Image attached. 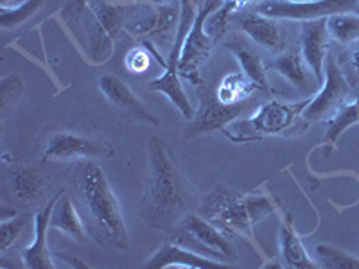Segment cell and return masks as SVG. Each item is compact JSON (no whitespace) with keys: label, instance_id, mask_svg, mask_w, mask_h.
Listing matches in <instances>:
<instances>
[{"label":"cell","instance_id":"cell-25","mask_svg":"<svg viewBox=\"0 0 359 269\" xmlns=\"http://www.w3.org/2000/svg\"><path fill=\"white\" fill-rule=\"evenodd\" d=\"M327 31L338 43L348 45L359 41V15L358 13H338L327 17Z\"/></svg>","mask_w":359,"mask_h":269},{"label":"cell","instance_id":"cell-17","mask_svg":"<svg viewBox=\"0 0 359 269\" xmlns=\"http://www.w3.org/2000/svg\"><path fill=\"white\" fill-rule=\"evenodd\" d=\"M237 22L243 33L255 45H261L271 53H282L284 49V34L275 18H269L261 13L243 11L237 15Z\"/></svg>","mask_w":359,"mask_h":269},{"label":"cell","instance_id":"cell-1","mask_svg":"<svg viewBox=\"0 0 359 269\" xmlns=\"http://www.w3.org/2000/svg\"><path fill=\"white\" fill-rule=\"evenodd\" d=\"M146 151L147 176L140 200V219L151 228L171 232L187 214L200 207L196 191L162 140L149 139Z\"/></svg>","mask_w":359,"mask_h":269},{"label":"cell","instance_id":"cell-5","mask_svg":"<svg viewBox=\"0 0 359 269\" xmlns=\"http://www.w3.org/2000/svg\"><path fill=\"white\" fill-rule=\"evenodd\" d=\"M171 241L224 265L237 261L236 246L232 244L229 233H224L200 214L191 212L180 221L171 230Z\"/></svg>","mask_w":359,"mask_h":269},{"label":"cell","instance_id":"cell-36","mask_svg":"<svg viewBox=\"0 0 359 269\" xmlns=\"http://www.w3.org/2000/svg\"><path fill=\"white\" fill-rule=\"evenodd\" d=\"M355 13H358V15H359V0H358V9H355Z\"/></svg>","mask_w":359,"mask_h":269},{"label":"cell","instance_id":"cell-6","mask_svg":"<svg viewBox=\"0 0 359 269\" xmlns=\"http://www.w3.org/2000/svg\"><path fill=\"white\" fill-rule=\"evenodd\" d=\"M196 17V8H194V0H180V22L176 27V34L172 38V47L171 53L168 56V65H165V72L160 76L158 79L149 81V90L153 92H160L163 94L169 101L178 108V111L184 115L187 120H192L196 110L192 108L191 101H189L187 94H185L182 81H180V72H178V63L180 56H182V49H184V41L187 38L189 29H191L192 22Z\"/></svg>","mask_w":359,"mask_h":269},{"label":"cell","instance_id":"cell-19","mask_svg":"<svg viewBox=\"0 0 359 269\" xmlns=\"http://www.w3.org/2000/svg\"><path fill=\"white\" fill-rule=\"evenodd\" d=\"M50 228L60 230L74 241L85 242L90 239L78 207L65 196V191H62L56 205H54V210L50 214Z\"/></svg>","mask_w":359,"mask_h":269},{"label":"cell","instance_id":"cell-3","mask_svg":"<svg viewBox=\"0 0 359 269\" xmlns=\"http://www.w3.org/2000/svg\"><path fill=\"white\" fill-rule=\"evenodd\" d=\"M278 210V201L266 194H241L229 187L214 188L198 207V214L208 219L224 233L250 237L253 226Z\"/></svg>","mask_w":359,"mask_h":269},{"label":"cell","instance_id":"cell-21","mask_svg":"<svg viewBox=\"0 0 359 269\" xmlns=\"http://www.w3.org/2000/svg\"><path fill=\"white\" fill-rule=\"evenodd\" d=\"M11 184L15 196L22 203H36L45 191V178L31 167H17L11 172Z\"/></svg>","mask_w":359,"mask_h":269},{"label":"cell","instance_id":"cell-32","mask_svg":"<svg viewBox=\"0 0 359 269\" xmlns=\"http://www.w3.org/2000/svg\"><path fill=\"white\" fill-rule=\"evenodd\" d=\"M24 2H27V0H0V9L18 8V6H22Z\"/></svg>","mask_w":359,"mask_h":269},{"label":"cell","instance_id":"cell-34","mask_svg":"<svg viewBox=\"0 0 359 269\" xmlns=\"http://www.w3.org/2000/svg\"><path fill=\"white\" fill-rule=\"evenodd\" d=\"M144 2V0H142ZM147 2H151L153 6H160V4H169L171 0H147Z\"/></svg>","mask_w":359,"mask_h":269},{"label":"cell","instance_id":"cell-14","mask_svg":"<svg viewBox=\"0 0 359 269\" xmlns=\"http://www.w3.org/2000/svg\"><path fill=\"white\" fill-rule=\"evenodd\" d=\"M331 34L327 31V18L302 22L300 29V53L304 62L314 74L316 83L322 85L325 76V60L331 49Z\"/></svg>","mask_w":359,"mask_h":269},{"label":"cell","instance_id":"cell-28","mask_svg":"<svg viewBox=\"0 0 359 269\" xmlns=\"http://www.w3.org/2000/svg\"><path fill=\"white\" fill-rule=\"evenodd\" d=\"M25 224H27V219L20 216L2 219L0 223V251H6L18 241V237L24 233Z\"/></svg>","mask_w":359,"mask_h":269},{"label":"cell","instance_id":"cell-20","mask_svg":"<svg viewBox=\"0 0 359 269\" xmlns=\"http://www.w3.org/2000/svg\"><path fill=\"white\" fill-rule=\"evenodd\" d=\"M278 248H280V255L284 258L287 265L297 269H314L318 268V264L314 262V258L311 257L309 251L304 246L302 239L298 237V233L294 232L293 223H291L290 217L282 221L280 233H278Z\"/></svg>","mask_w":359,"mask_h":269},{"label":"cell","instance_id":"cell-8","mask_svg":"<svg viewBox=\"0 0 359 269\" xmlns=\"http://www.w3.org/2000/svg\"><path fill=\"white\" fill-rule=\"evenodd\" d=\"M221 4H223V0H203L200 9L196 11V17H194L191 29H189L187 38L184 41V49H182V56H180L178 63V72L180 78L194 86L203 85L200 67L207 62V57L210 56V50L214 47V40L208 36L205 24H207V18Z\"/></svg>","mask_w":359,"mask_h":269},{"label":"cell","instance_id":"cell-27","mask_svg":"<svg viewBox=\"0 0 359 269\" xmlns=\"http://www.w3.org/2000/svg\"><path fill=\"white\" fill-rule=\"evenodd\" d=\"M41 6H43V0H27L18 8L0 9V25H2V29H11L15 25H20L22 22L33 17Z\"/></svg>","mask_w":359,"mask_h":269},{"label":"cell","instance_id":"cell-4","mask_svg":"<svg viewBox=\"0 0 359 269\" xmlns=\"http://www.w3.org/2000/svg\"><path fill=\"white\" fill-rule=\"evenodd\" d=\"M307 104L309 99L297 102H282L273 99L259 104L257 110L248 118L241 117L230 123L223 131L236 144L257 142L271 134H286L291 127H294L298 118H302Z\"/></svg>","mask_w":359,"mask_h":269},{"label":"cell","instance_id":"cell-16","mask_svg":"<svg viewBox=\"0 0 359 269\" xmlns=\"http://www.w3.org/2000/svg\"><path fill=\"white\" fill-rule=\"evenodd\" d=\"M146 269H169V268H182V269H214V268H229L221 262L207 258L200 253H194L191 249L178 246L176 242L168 241L163 242L151 257L144 262Z\"/></svg>","mask_w":359,"mask_h":269},{"label":"cell","instance_id":"cell-24","mask_svg":"<svg viewBox=\"0 0 359 269\" xmlns=\"http://www.w3.org/2000/svg\"><path fill=\"white\" fill-rule=\"evenodd\" d=\"M359 123V95L352 101H347L329 118L327 123V133H325V144L334 146L338 139L343 134V131H347L348 127Z\"/></svg>","mask_w":359,"mask_h":269},{"label":"cell","instance_id":"cell-2","mask_svg":"<svg viewBox=\"0 0 359 269\" xmlns=\"http://www.w3.org/2000/svg\"><path fill=\"white\" fill-rule=\"evenodd\" d=\"M70 185L90 239L102 248L130 249L123 208L101 165L92 160L78 162Z\"/></svg>","mask_w":359,"mask_h":269},{"label":"cell","instance_id":"cell-31","mask_svg":"<svg viewBox=\"0 0 359 269\" xmlns=\"http://www.w3.org/2000/svg\"><path fill=\"white\" fill-rule=\"evenodd\" d=\"M54 258H60V261L65 262L69 268H88V264L86 262H83L81 258L74 257V255H65V253H56L54 255Z\"/></svg>","mask_w":359,"mask_h":269},{"label":"cell","instance_id":"cell-23","mask_svg":"<svg viewBox=\"0 0 359 269\" xmlns=\"http://www.w3.org/2000/svg\"><path fill=\"white\" fill-rule=\"evenodd\" d=\"M271 69L277 70L282 78L294 86V88H307L309 86V78H307L306 67L302 63L300 54L294 50H284L278 53L277 57L271 62Z\"/></svg>","mask_w":359,"mask_h":269},{"label":"cell","instance_id":"cell-18","mask_svg":"<svg viewBox=\"0 0 359 269\" xmlns=\"http://www.w3.org/2000/svg\"><path fill=\"white\" fill-rule=\"evenodd\" d=\"M223 47L229 50L230 54H233L237 63L241 65V72H245L246 76L257 85L259 90L269 92V81L268 76H266V67L264 63H262V57L261 54H259L257 47H253L252 41L246 40L241 34H230V36L224 40Z\"/></svg>","mask_w":359,"mask_h":269},{"label":"cell","instance_id":"cell-29","mask_svg":"<svg viewBox=\"0 0 359 269\" xmlns=\"http://www.w3.org/2000/svg\"><path fill=\"white\" fill-rule=\"evenodd\" d=\"M22 90H24V83L18 76L11 74V76H6L2 81H0V108L2 111H8V108L11 106L13 102L20 97Z\"/></svg>","mask_w":359,"mask_h":269},{"label":"cell","instance_id":"cell-15","mask_svg":"<svg viewBox=\"0 0 359 269\" xmlns=\"http://www.w3.org/2000/svg\"><path fill=\"white\" fill-rule=\"evenodd\" d=\"M60 194H62V191L57 192L45 207H41L34 216L33 241L22 251V262H24L25 269H54L57 265L54 262V255L47 246V232L50 228V214H53Z\"/></svg>","mask_w":359,"mask_h":269},{"label":"cell","instance_id":"cell-13","mask_svg":"<svg viewBox=\"0 0 359 269\" xmlns=\"http://www.w3.org/2000/svg\"><path fill=\"white\" fill-rule=\"evenodd\" d=\"M99 90L108 99L111 106L121 111L124 117L131 118V120H139V123L151 124V126H160L158 118L147 110L146 104L133 94V90L115 74H102L99 78Z\"/></svg>","mask_w":359,"mask_h":269},{"label":"cell","instance_id":"cell-9","mask_svg":"<svg viewBox=\"0 0 359 269\" xmlns=\"http://www.w3.org/2000/svg\"><path fill=\"white\" fill-rule=\"evenodd\" d=\"M358 0H261L255 11L275 20L309 22L338 13H355Z\"/></svg>","mask_w":359,"mask_h":269},{"label":"cell","instance_id":"cell-11","mask_svg":"<svg viewBox=\"0 0 359 269\" xmlns=\"http://www.w3.org/2000/svg\"><path fill=\"white\" fill-rule=\"evenodd\" d=\"M180 22V9L172 4L160 6H142L135 9V13L126 20L124 27L135 38H144L151 41L158 40V43L168 45L172 38Z\"/></svg>","mask_w":359,"mask_h":269},{"label":"cell","instance_id":"cell-10","mask_svg":"<svg viewBox=\"0 0 359 269\" xmlns=\"http://www.w3.org/2000/svg\"><path fill=\"white\" fill-rule=\"evenodd\" d=\"M115 155V147L108 140L92 139L85 134L60 131L53 134L41 153L43 162H69V160H108Z\"/></svg>","mask_w":359,"mask_h":269},{"label":"cell","instance_id":"cell-35","mask_svg":"<svg viewBox=\"0 0 359 269\" xmlns=\"http://www.w3.org/2000/svg\"><path fill=\"white\" fill-rule=\"evenodd\" d=\"M81 4H88V2H92V0H79Z\"/></svg>","mask_w":359,"mask_h":269},{"label":"cell","instance_id":"cell-7","mask_svg":"<svg viewBox=\"0 0 359 269\" xmlns=\"http://www.w3.org/2000/svg\"><path fill=\"white\" fill-rule=\"evenodd\" d=\"M198 88H200V108L194 118L189 120V126L185 127V139H194L210 131L224 130L230 123L241 118L243 115H252L259 108V101L253 97L236 102V104H226L217 99L216 92L205 85Z\"/></svg>","mask_w":359,"mask_h":269},{"label":"cell","instance_id":"cell-26","mask_svg":"<svg viewBox=\"0 0 359 269\" xmlns=\"http://www.w3.org/2000/svg\"><path fill=\"white\" fill-rule=\"evenodd\" d=\"M314 262L325 269H359V258L331 244L314 246Z\"/></svg>","mask_w":359,"mask_h":269},{"label":"cell","instance_id":"cell-33","mask_svg":"<svg viewBox=\"0 0 359 269\" xmlns=\"http://www.w3.org/2000/svg\"><path fill=\"white\" fill-rule=\"evenodd\" d=\"M352 67H354V70L359 76V43L355 45L354 50H352Z\"/></svg>","mask_w":359,"mask_h":269},{"label":"cell","instance_id":"cell-12","mask_svg":"<svg viewBox=\"0 0 359 269\" xmlns=\"http://www.w3.org/2000/svg\"><path fill=\"white\" fill-rule=\"evenodd\" d=\"M348 95H351V85L334 60H331L325 67L322 88L318 94L309 99V104L302 113V120L306 123V126L311 123L331 118L347 102Z\"/></svg>","mask_w":359,"mask_h":269},{"label":"cell","instance_id":"cell-30","mask_svg":"<svg viewBox=\"0 0 359 269\" xmlns=\"http://www.w3.org/2000/svg\"><path fill=\"white\" fill-rule=\"evenodd\" d=\"M126 69L131 74H146L151 67V56L144 47H133L130 53L126 54Z\"/></svg>","mask_w":359,"mask_h":269},{"label":"cell","instance_id":"cell-22","mask_svg":"<svg viewBox=\"0 0 359 269\" xmlns=\"http://www.w3.org/2000/svg\"><path fill=\"white\" fill-rule=\"evenodd\" d=\"M255 90H259L257 85L245 72H232L226 74L221 79L219 86L216 90V95L221 102L236 104V102L246 101V99L252 97Z\"/></svg>","mask_w":359,"mask_h":269}]
</instances>
